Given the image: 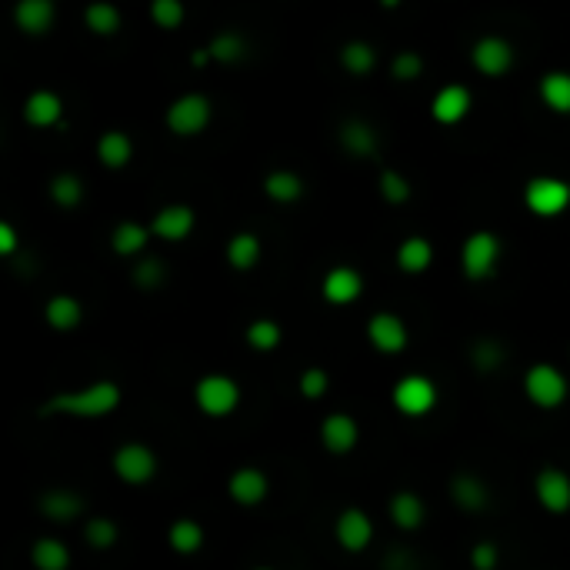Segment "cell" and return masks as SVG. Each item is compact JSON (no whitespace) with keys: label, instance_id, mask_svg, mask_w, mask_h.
I'll return each mask as SVG.
<instances>
[{"label":"cell","instance_id":"obj_1","mask_svg":"<svg viewBox=\"0 0 570 570\" xmlns=\"http://www.w3.org/2000/svg\"><path fill=\"white\" fill-rule=\"evenodd\" d=\"M124 404V390L117 380H94V384L50 394L40 407V417H70V420H104Z\"/></svg>","mask_w":570,"mask_h":570},{"label":"cell","instance_id":"obj_2","mask_svg":"<svg viewBox=\"0 0 570 570\" xmlns=\"http://www.w3.org/2000/svg\"><path fill=\"white\" fill-rule=\"evenodd\" d=\"M520 387H524V397L530 400V404L540 407V410L564 407L567 397H570L567 374L557 364H550V360H537V364H530L524 370V380H520Z\"/></svg>","mask_w":570,"mask_h":570},{"label":"cell","instance_id":"obj_3","mask_svg":"<svg viewBox=\"0 0 570 570\" xmlns=\"http://www.w3.org/2000/svg\"><path fill=\"white\" fill-rule=\"evenodd\" d=\"M110 470H114V477L120 484L147 487L150 480L160 474V457L154 447L144 444V440H127V444H120L114 450V457H110Z\"/></svg>","mask_w":570,"mask_h":570},{"label":"cell","instance_id":"obj_4","mask_svg":"<svg viewBox=\"0 0 570 570\" xmlns=\"http://www.w3.org/2000/svg\"><path fill=\"white\" fill-rule=\"evenodd\" d=\"M500 257H504V244H500L494 230H474L464 240V247H460V270H464L467 280L484 284V280L497 274Z\"/></svg>","mask_w":570,"mask_h":570},{"label":"cell","instance_id":"obj_5","mask_svg":"<svg viewBox=\"0 0 570 570\" xmlns=\"http://www.w3.org/2000/svg\"><path fill=\"white\" fill-rule=\"evenodd\" d=\"M390 404L400 417L407 420H420L427 414H434L440 404V390L434 384V377L427 374H404L390 390Z\"/></svg>","mask_w":570,"mask_h":570},{"label":"cell","instance_id":"obj_6","mask_svg":"<svg viewBox=\"0 0 570 570\" xmlns=\"http://www.w3.org/2000/svg\"><path fill=\"white\" fill-rule=\"evenodd\" d=\"M240 384L230 374H204L194 384V404L204 417L224 420L240 407Z\"/></svg>","mask_w":570,"mask_h":570},{"label":"cell","instance_id":"obj_7","mask_svg":"<svg viewBox=\"0 0 570 570\" xmlns=\"http://www.w3.org/2000/svg\"><path fill=\"white\" fill-rule=\"evenodd\" d=\"M210 117H214V107H210V97L200 94V90H190V94H180L174 104L167 107V130L174 137H197L210 127Z\"/></svg>","mask_w":570,"mask_h":570},{"label":"cell","instance_id":"obj_8","mask_svg":"<svg viewBox=\"0 0 570 570\" xmlns=\"http://www.w3.org/2000/svg\"><path fill=\"white\" fill-rule=\"evenodd\" d=\"M524 204L534 217H544V220L560 217L570 207V184L554 174L530 177L524 187Z\"/></svg>","mask_w":570,"mask_h":570},{"label":"cell","instance_id":"obj_9","mask_svg":"<svg viewBox=\"0 0 570 570\" xmlns=\"http://www.w3.org/2000/svg\"><path fill=\"white\" fill-rule=\"evenodd\" d=\"M374 517L364 507H344L334 520V540L344 554H367V547L374 544Z\"/></svg>","mask_w":570,"mask_h":570},{"label":"cell","instance_id":"obj_10","mask_svg":"<svg viewBox=\"0 0 570 570\" xmlns=\"http://www.w3.org/2000/svg\"><path fill=\"white\" fill-rule=\"evenodd\" d=\"M534 500L547 514L564 517L570 514V474L564 467H540L534 474Z\"/></svg>","mask_w":570,"mask_h":570},{"label":"cell","instance_id":"obj_11","mask_svg":"<svg viewBox=\"0 0 570 570\" xmlns=\"http://www.w3.org/2000/svg\"><path fill=\"white\" fill-rule=\"evenodd\" d=\"M367 340L377 354L384 357H394V354H404L407 344H410V330L407 324L400 320V314L394 310H377L374 317L367 320Z\"/></svg>","mask_w":570,"mask_h":570},{"label":"cell","instance_id":"obj_12","mask_svg":"<svg viewBox=\"0 0 570 570\" xmlns=\"http://www.w3.org/2000/svg\"><path fill=\"white\" fill-rule=\"evenodd\" d=\"M447 497L460 514H484L490 500H494L487 480L480 474H470V470H460V474L447 480Z\"/></svg>","mask_w":570,"mask_h":570},{"label":"cell","instance_id":"obj_13","mask_svg":"<svg viewBox=\"0 0 570 570\" xmlns=\"http://www.w3.org/2000/svg\"><path fill=\"white\" fill-rule=\"evenodd\" d=\"M37 510H40V517L50 520V524L67 527L87 514V500L70 487H47V490H40Z\"/></svg>","mask_w":570,"mask_h":570},{"label":"cell","instance_id":"obj_14","mask_svg":"<svg viewBox=\"0 0 570 570\" xmlns=\"http://www.w3.org/2000/svg\"><path fill=\"white\" fill-rule=\"evenodd\" d=\"M320 297H324L330 307L357 304V300L364 297V274H360L357 267H347V264L330 267L324 274V280H320Z\"/></svg>","mask_w":570,"mask_h":570},{"label":"cell","instance_id":"obj_15","mask_svg":"<svg viewBox=\"0 0 570 570\" xmlns=\"http://www.w3.org/2000/svg\"><path fill=\"white\" fill-rule=\"evenodd\" d=\"M470 64L484 77H504L507 70L514 67V44L497 34L480 37L474 50H470Z\"/></svg>","mask_w":570,"mask_h":570},{"label":"cell","instance_id":"obj_16","mask_svg":"<svg viewBox=\"0 0 570 570\" xmlns=\"http://www.w3.org/2000/svg\"><path fill=\"white\" fill-rule=\"evenodd\" d=\"M360 444V424L357 417L344 414V410H334L320 420V447L334 457H347L350 450H357Z\"/></svg>","mask_w":570,"mask_h":570},{"label":"cell","instance_id":"obj_17","mask_svg":"<svg viewBox=\"0 0 570 570\" xmlns=\"http://www.w3.org/2000/svg\"><path fill=\"white\" fill-rule=\"evenodd\" d=\"M270 494V477L260 467H237L227 477V497L237 507H260Z\"/></svg>","mask_w":570,"mask_h":570},{"label":"cell","instance_id":"obj_18","mask_svg":"<svg viewBox=\"0 0 570 570\" xmlns=\"http://www.w3.org/2000/svg\"><path fill=\"white\" fill-rule=\"evenodd\" d=\"M387 517H390V524H394L400 534H417L420 527H424V520H427V504H424V497L417 494V490H394L387 500Z\"/></svg>","mask_w":570,"mask_h":570},{"label":"cell","instance_id":"obj_19","mask_svg":"<svg viewBox=\"0 0 570 570\" xmlns=\"http://www.w3.org/2000/svg\"><path fill=\"white\" fill-rule=\"evenodd\" d=\"M337 140H340V147H344L347 154L357 157V160H370V157L380 154L377 127L370 124V120H364V117H347L344 124L337 127Z\"/></svg>","mask_w":570,"mask_h":570},{"label":"cell","instance_id":"obj_20","mask_svg":"<svg viewBox=\"0 0 570 570\" xmlns=\"http://www.w3.org/2000/svg\"><path fill=\"white\" fill-rule=\"evenodd\" d=\"M194 227H197V214H194V207H187V204L160 207L154 214V220H150L154 237L167 240V244H180V240H187L190 234H194Z\"/></svg>","mask_w":570,"mask_h":570},{"label":"cell","instance_id":"obj_21","mask_svg":"<svg viewBox=\"0 0 570 570\" xmlns=\"http://www.w3.org/2000/svg\"><path fill=\"white\" fill-rule=\"evenodd\" d=\"M470 110H474V94L464 87V84H447V87H440L434 100H430V114H434L437 124H444V127H454L460 124Z\"/></svg>","mask_w":570,"mask_h":570},{"label":"cell","instance_id":"obj_22","mask_svg":"<svg viewBox=\"0 0 570 570\" xmlns=\"http://www.w3.org/2000/svg\"><path fill=\"white\" fill-rule=\"evenodd\" d=\"M57 20L54 0H17L14 4V24L20 34L27 37H44Z\"/></svg>","mask_w":570,"mask_h":570},{"label":"cell","instance_id":"obj_23","mask_svg":"<svg viewBox=\"0 0 570 570\" xmlns=\"http://www.w3.org/2000/svg\"><path fill=\"white\" fill-rule=\"evenodd\" d=\"M60 117H64V100H60V94H54V90H34V94H27L24 120L30 127H37V130L57 127Z\"/></svg>","mask_w":570,"mask_h":570},{"label":"cell","instance_id":"obj_24","mask_svg":"<svg viewBox=\"0 0 570 570\" xmlns=\"http://www.w3.org/2000/svg\"><path fill=\"white\" fill-rule=\"evenodd\" d=\"M167 544L180 557H194L207 544V530L197 517H177L174 524L167 527Z\"/></svg>","mask_w":570,"mask_h":570},{"label":"cell","instance_id":"obj_25","mask_svg":"<svg viewBox=\"0 0 570 570\" xmlns=\"http://www.w3.org/2000/svg\"><path fill=\"white\" fill-rule=\"evenodd\" d=\"M30 564H34V570H70L74 554H70L67 540L44 534L30 544Z\"/></svg>","mask_w":570,"mask_h":570},{"label":"cell","instance_id":"obj_26","mask_svg":"<svg viewBox=\"0 0 570 570\" xmlns=\"http://www.w3.org/2000/svg\"><path fill=\"white\" fill-rule=\"evenodd\" d=\"M44 320L57 334H70V330H77L80 320H84V304H80L74 294H54L44 304Z\"/></svg>","mask_w":570,"mask_h":570},{"label":"cell","instance_id":"obj_27","mask_svg":"<svg viewBox=\"0 0 570 570\" xmlns=\"http://www.w3.org/2000/svg\"><path fill=\"white\" fill-rule=\"evenodd\" d=\"M150 237H154V230H150L147 224L124 220V224H117L114 234H110V247H114L117 257H140L147 250Z\"/></svg>","mask_w":570,"mask_h":570},{"label":"cell","instance_id":"obj_28","mask_svg":"<svg viewBox=\"0 0 570 570\" xmlns=\"http://www.w3.org/2000/svg\"><path fill=\"white\" fill-rule=\"evenodd\" d=\"M397 267L410 277L427 274V270L434 267V244H430L427 237H417V234L407 237L404 244L397 247Z\"/></svg>","mask_w":570,"mask_h":570},{"label":"cell","instance_id":"obj_29","mask_svg":"<svg viewBox=\"0 0 570 570\" xmlns=\"http://www.w3.org/2000/svg\"><path fill=\"white\" fill-rule=\"evenodd\" d=\"M130 157H134V140L124 130H107V134L97 137V160L107 170H124Z\"/></svg>","mask_w":570,"mask_h":570},{"label":"cell","instance_id":"obj_30","mask_svg":"<svg viewBox=\"0 0 570 570\" xmlns=\"http://www.w3.org/2000/svg\"><path fill=\"white\" fill-rule=\"evenodd\" d=\"M537 94L547 110L554 114H570V70H547L537 84Z\"/></svg>","mask_w":570,"mask_h":570},{"label":"cell","instance_id":"obj_31","mask_svg":"<svg viewBox=\"0 0 570 570\" xmlns=\"http://www.w3.org/2000/svg\"><path fill=\"white\" fill-rule=\"evenodd\" d=\"M260 257H264V244H260V237L250 234V230H240V234L227 240V264L240 270V274L254 270L260 264Z\"/></svg>","mask_w":570,"mask_h":570},{"label":"cell","instance_id":"obj_32","mask_svg":"<svg viewBox=\"0 0 570 570\" xmlns=\"http://www.w3.org/2000/svg\"><path fill=\"white\" fill-rule=\"evenodd\" d=\"M467 357H470V367L487 377V374H497V370L507 364V347L500 344L497 337H477L474 344H470Z\"/></svg>","mask_w":570,"mask_h":570},{"label":"cell","instance_id":"obj_33","mask_svg":"<svg viewBox=\"0 0 570 570\" xmlns=\"http://www.w3.org/2000/svg\"><path fill=\"white\" fill-rule=\"evenodd\" d=\"M80 534H84V544L90 550H97V554H104V550H114L120 544V524L114 517H104V514H94L84 520V527H80Z\"/></svg>","mask_w":570,"mask_h":570},{"label":"cell","instance_id":"obj_34","mask_svg":"<svg viewBox=\"0 0 570 570\" xmlns=\"http://www.w3.org/2000/svg\"><path fill=\"white\" fill-rule=\"evenodd\" d=\"M264 194L274 204H294V200L304 197V177L294 174V170L277 167L264 177Z\"/></svg>","mask_w":570,"mask_h":570},{"label":"cell","instance_id":"obj_35","mask_svg":"<svg viewBox=\"0 0 570 570\" xmlns=\"http://www.w3.org/2000/svg\"><path fill=\"white\" fill-rule=\"evenodd\" d=\"M337 60H340V67H344L347 74H354V77H367L370 70L377 67V50H374V44H367V40L354 37V40H347V44L340 47Z\"/></svg>","mask_w":570,"mask_h":570},{"label":"cell","instance_id":"obj_36","mask_svg":"<svg viewBox=\"0 0 570 570\" xmlns=\"http://www.w3.org/2000/svg\"><path fill=\"white\" fill-rule=\"evenodd\" d=\"M84 24L90 34L114 37V34H120V27H124V17H120L117 4H110V0H94V4H87V10H84Z\"/></svg>","mask_w":570,"mask_h":570},{"label":"cell","instance_id":"obj_37","mask_svg":"<svg viewBox=\"0 0 570 570\" xmlns=\"http://www.w3.org/2000/svg\"><path fill=\"white\" fill-rule=\"evenodd\" d=\"M207 50H210V57H214V64L230 67V64H240V60L247 57L250 44H247L244 34H237V30H220V34L210 37Z\"/></svg>","mask_w":570,"mask_h":570},{"label":"cell","instance_id":"obj_38","mask_svg":"<svg viewBox=\"0 0 570 570\" xmlns=\"http://www.w3.org/2000/svg\"><path fill=\"white\" fill-rule=\"evenodd\" d=\"M244 340H247L250 350H257V354H270V350H277L280 340H284V327H280L277 320H270V317H257V320H250V324H247Z\"/></svg>","mask_w":570,"mask_h":570},{"label":"cell","instance_id":"obj_39","mask_svg":"<svg viewBox=\"0 0 570 570\" xmlns=\"http://www.w3.org/2000/svg\"><path fill=\"white\" fill-rule=\"evenodd\" d=\"M47 194L50 200H54L57 207H77L80 200H84V180H80L74 170H60V174L50 177V184H47Z\"/></svg>","mask_w":570,"mask_h":570},{"label":"cell","instance_id":"obj_40","mask_svg":"<svg viewBox=\"0 0 570 570\" xmlns=\"http://www.w3.org/2000/svg\"><path fill=\"white\" fill-rule=\"evenodd\" d=\"M377 190H380V197H384L387 204H394V207L407 204L410 194H414V190H410V180H407L404 174H400V170H394V167L380 170V177H377Z\"/></svg>","mask_w":570,"mask_h":570},{"label":"cell","instance_id":"obj_41","mask_svg":"<svg viewBox=\"0 0 570 570\" xmlns=\"http://www.w3.org/2000/svg\"><path fill=\"white\" fill-rule=\"evenodd\" d=\"M130 280L137 290H157L167 280V264L160 257H140L130 270Z\"/></svg>","mask_w":570,"mask_h":570},{"label":"cell","instance_id":"obj_42","mask_svg":"<svg viewBox=\"0 0 570 570\" xmlns=\"http://www.w3.org/2000/svg\"><path fill=\"white\" fill-rule=\"evenodd\" d=\"M184 17H187L184 0H150V20L160 30H177L184 24Z\"/></svg>","mask_w":570,"mask_h":570},{"label":"cell","instance_id":"obj_43","mask_svg":"<svg viewBox=\"0 0 570 570\" xmlns=\"http://www.w3.org/2000/svg\"><path fill=\"white\" fill-rule=\"evenodd\" d=\"M330 390V374L324 367H304L297 377V394L304 400H320Z\"/></svg>","mask_w":570,"mask_h":570},{"label":"cell","instance_id":"obj_44","mask_svg":"<svg viewBox=\"0 0 570 570\" xmlns=\"http://www.w3.org/2000/svg\"><path fill=\"white\" fill-rule=\"evenodd\" d=\"M424 74V57L417 50H400V54L390 60V77L400 80V84H414Z\"/></svg>","mask_w":570,"mask_h":570},{"label":"cell","instance_id":"obj_45","mask_svg":"<svg viewBox=\"0 0 570 570\" xmlns=\"http://www.w3.org/2000/svg\"><path fill=\"white\" fill-rule=\"evenodd\" d=\"M470 570H497L500 567V547L494 544V540H477L474 547H470Z\"/></svg>","mask_w":570,"mask_h":570},{"label":"cell","instance_id":"obj_46","mask_svg":"<svg viewBox=\"0 0 570 570\" xmlns=\"http://www.w3.org/2000/svg\"><path fill=\"white\" fill-rule=\"evenodd\" d=\"M380 570H417V557L410 554L407 547H397V550H390V554L384 557Z\"/></svg>","mask_w":570,"mask_h":570},{"label":"cell","instance_id":"obj_47","mask_svg":"<svg viewBox=\"0 0 570 570\" xmlns=\"http://www.w3.org/2000/svg\"><path fill=\"white\" fill-rule=\"evenodd\" d=\"M17 247H20V237H17L14 224H7V220H0V254L10 257V254H17Z\"/></svg>","mask_w":570,"mask_h":570},{"label":"cell","instance_id":"obj_48","mask_svg":"<svg viewBox=\"0 0 570 570\" xmlns=\"http://www.w3.org/2000/svg\"><path fill=\"white\" fill-rule=\"evenodd\" d=\"M380 7H387V10H394V7H400V0H380Z\"/></svg>","mask_w":570,"mask_h":570},{"label":"cell","instance_id":"obj_49","mask_svg":"<svg viewBox=\"0 0 570 570\" xmlns=\"http://www.w3.org/2000/svg\"><path fill=\"white\" fill-rule=\"evenodd\" d=\"M254 570H274V567H254Z\"/></svg>","mask_w":570,"mask_h":570}]
</instances>
